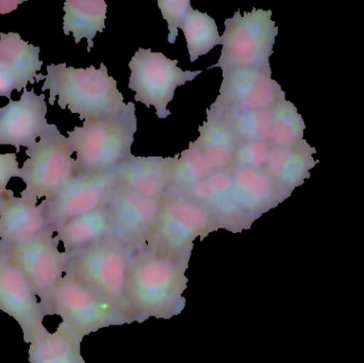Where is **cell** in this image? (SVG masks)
I'll use <instances>...</instances> for the list:
<instances>
[{
    "instance_id": "44dd1931",
    "label": "cell",
    "mask_w": 364,
    "mask_h": 363,
    "mask_svg": "<svg viewBox=\"0 0 364 363\" xmlns=\"http://www.w3.org/2000/svg\"><path fill=\"white\" fill-rule=\"evenodd\" d=\"M314 153L316 149L305 140L293 146H273L263 170L291 196L295 188L309 178L310 170L316 164Z\"/></svg>"
},
{
    "instance_id": "ba28073f",
    "label": "cell",
    "mask_w": 364,
    "mask_h": 363,
    "mask_svg": "<svg viewBox=\"0 0 364 363\" xmlns=\"http://www.w3.org/2000/svg\"><path fill=\"white\" fill-rule=\"evenodd\" d=\"M51 315H59L80 340L111 327L134 322L130 315L70 274L64 275L53 293Z\"/></svg>"
},
{
    "instance_id": "3957f363",
    "label": "cell",
    "mask_w": 364,
    "mask_h": 363,
    "mask_svg": "<svg viewBox=\"0 0 364 363\" xmlns=\"http://www.w3.org/2000/svg\"><path fill=\"white\" fill-rule=\"evenodd\" d=\"M127 104L119 114L85 121L68 131V143L77 156V175L113 172L132 156L138 121L134 102Z\"/></svg>"
},
{
    "instance_id": "ac0fdd59",
    "label": "cell",
    "mask_w": 364,
    "mask_h": 363,
    "mask_svg": "<svg viewBox=\"0 0 364 363\" xmlns=\"http://www.w3.org/2000/svg\"><path fill=\"white\" fill-rule=\"evenodd\" d=\"M229 170L237 202L252 222L290 197L263 168Z\"/></svg>"
},
{
    "instance_id": "ffe728a7",
    "label": "cell",
    "mask_w": 364,
    "mask_h": 363,
    "mask_svg": "<svg viewBox=\"0 0 364 363\" xmlns=\"http://www.w3.org/2000/svg\"><path fill=\"white\" fill-rule=\"evenodd\" d=\"M40 47L26 42L16 32H0V70L12 81L15 91L44 79Z\"/></svg>"
},
{
    "instance_id": "5bb4252c",
    "label": "cell",
    "mask_w": 364,
    "mask_h": 363,
    "mask_svg": "<svg viewBox=\"0 0 364 363\" xmlns=\"http://www.w3.org/2000/svg\"><path fill=\"white\" fill-rule=\"evenodd\" d=\"M286 98L272 79L271 65L223 75L220 95L212 106L225 111H258L273 108Z\"/></svg>"
},
{
    "instance_id": "d6986e66",
    "label": "cell",
    "mask_w": 364,
    "mask_h": 363,
    "mask_svg": "<svg viewBox=\"0 0 364 363\" xmlns=\"http://www.w3.org/2000/svg\"><path fill=\"white\" fill-rule=\"evenodd\" d=\"M174 158L132 155L115 170L117 183L145 196L162 200L170 192Z\"/></svg>"
},
{
    "instance_id": "d4e9b609",
    "label": "cell",
    "mask_w": 364,
    "mask_h": 363,
    "mask_svg": "<svg viewBox=\"0 0 364 363\" xmlns=\"http://www.w3.org/2000/svg\"><path fill=\"white\" fill-rule=\"evenodd\" d=\"M81 342L68 326L60 323L55 332L30 343V363H87L81 355Z\"/></svg>"
},
{
    "instance_id": "4dcf8cb0",
    "label": "cell",
    "mask_w": 364,
    "mask_h": 363,
    "mask_svg": "<svg viewBox=\"0 0 364 363\" xmlns=\"http://www.w3.org/2000/svg\"><path fill=\"white\" fill-rule=\"evenodd\" d=\"M162 16L168 21V43L174 44L178 36V29L183 25L188 12L192 10L188 0H159L158 1Z\"/></svg>"
},
{
    "instance_id": "8fae6325",
    "label": "cell",
    "mask_w": 364,
    "mask_h": 363,
    "mask_svg": "<svg viewBox=\"0 0 364 363\" xmlns=\"http://www.w3.org/2000/svg\"><path fill=\"white\" fill-rule=\"evenodd\" d=\"M161 206L162 200L145 197L117 183L107 204L111 237L132 254L146 251Z\"/></svg>"
},
{
    "instance_id": "7a4b0ae2",
    "label": "cell",
    "mask_w": 364,
    "mask_h": 363,
    "mask_svg": "<svg viewBox=\"0 0 364 363\" xmlns=\"http://www.w3.org/2000/svg\"><path fill=\"white\" fill-rule=\"evenodd\" d=\"M42 91H49V104L57 102L85 121H98L127 109L117 82L104 63L100 68H75L66 63L47 66Z\"/></svg>"
},
{
    "instance_id": "484cf974",
    "label": "cell",
    "mask_w": 364,
    "mask_h": 363,
    "mask_svg": "<svg viewBox=\"0 0 364 363\" xmlns=\"http://www.w3.org/2000/svg\"><path fill=\"white\" fill-rule=\"evenodd\" d=\"M273 108L258 111H225L211 104L209 110L230 128L240 143L269 142Z\"/></svg>"
},
{
    "instance_id": "8992f818",
    "label": "cell",
    "mask_w": 364,
    "mask_h": 363,
    "mask_svg": "<svg viewBox=\"0 0 364 363\" xmlns=\"http://www.w3.org/2000/svg\"><path fill=\"white\" fill-rule=\"evenodd\" d=\"M132 256L129 249L110 237L98 244L70 255L66 274L97 292L132 317L126 293Z\"/></svg>"
},
{
    "instance_id": "1f68e13d",
    "label": "cell",
    "mask_w": 364,
    "mask_h": 363,
    "mask_svg": "<svg viewBox=\"0 0 364 363\" xmlns=\"http://www.w3.org/2000/svg\"><path fill=\"white\" fill-rule=\"evenodd\" d=\"M21 168L16 153H0V198L8 191V183L12 178H19Z\"/></svg>"
},
{
    "instance_id": "30bf717a",
    "label": "cell",
    "mask_w": 364,
    "mask_h": 363,
    "mask_svg": "<svg viewBox=\"0 0 364 363\" xmlns=\"http://www.w3.org/2000/svg\"><path fill=\"white\" fill-rule=\"evenodd\" d=\"M178 60H171L162 53L140 48L129 63L130 90L136 92L134 100L147 108L155 107L159 119L170 117L168 104L172 102L177 87L194 80L201 70H182Z\"/></svg>"
},
{
    "instance_id": "f1b7e54d",
    "label": "cell",
    "mask_w": 364,
    "mask_h": 363,
    "mask_svg": "<svg viewBox=\"0 0 364 363\" xmlns=\"http://www.w3.org/2000/svg\"><path fill=\"white\" fill-rule=\"evenodd\" d=\"M304 123L296 107L286 98L280 100L273 108V125H272V146H293L304 141Z\"/></svg>"
},
{
    "instance_id": "6da1fadb",
    "label": "cell",
    "mask_w": 364,
    "mask_h": 363,
    "mask_svg": "<svg viewBox=\"0 0 364 363\" xmlns=\"http://www.w3.org/2000/svg\"><path fill=\"white\" fill-rule=\"evenodd\" d=\"M188 262L149 249L132 254L126 293L134 321L170 320L181 315L186 308Z\"/></svg>"
},
{
    "instance_id": "e0dca14e",
    "label": "cell",
    "mask_w": 364,
    "mask_h": 363,
    "mask_svg": "<svg viewBox=\"0 0 364 363\" xmlns=\"http://www.w3.org/2000/svg\"><path fill=\"white\" fill-rule=\"evenodd\" d=\"M51 232L42 202L16 197L12 190L0 198V245H11Z\"/></svg>"
},
{
    "instance_id": "4fadbf2b",
    "label": "cell",
    "mask_w": 364,
    "mask_h": 363,
    "mask_svg": "<svg viewBox=\"0 0 364 363\" xmlns=\"http://www.w3.org/2000/svg\"><path fill=\"white\" fill-rule=\"evenodd\" d=\"M0 310L15 320L28 345L44 336V307L25 275L0 249Z\"/></svg>"
},
{
    "instance_id": "277c9868",
    "label": "cell",
    "mask_w": 364,
    "mask_h": 363,
    "mask_svg": "<svg viewBox=\"0 0 364 363\" xmlns=\"http://www.w3.org/2000/svg\"><path fill=\"white\" fill-rule=\"evenodd\" d=\"M220 229L213 215L196 200L181 194L162 198L159 217L149 239V251L178 259H190L196 239Z\"/></svg>"
},
{
    "instance_id": "83f0119b",
    "label": "cell",
    "mask_w": 364,
    "mask_h": 363,
    "mask_svg": "<svg viewBox=\"0 0 364 363\" xmlns=\"http://www.w3.org/2000/svg\"><path fill=\"white\" fill-rule=\"evenodd\" d=\"M181 29L186 36L191 62L196 61L199 57L207 55L214 47L220 45L218 26L207 13L192 9Z\"/></svg>"
},
{
    "instance_id": "603a6c76",
    "label": "cell",
    "mask_w": 364,
    "mask_h": 363,
    "mask_svg": "<svg viewBox=\"0 0 364 363\" xmlns=\"http://www.w3.org/2000/svg\"><path fill=\"white\" fill-rule=\"evenodd\" d=\"M199 138L195 141L208 163L214 170L230 166L240 141L230 128L212 111L207 110V121L198 129Z\"/></svg>"
},
{
    "instance_id": "7402d4cb",
    "label": "cell",
    "mask_w": 364,
    "mask_h": 363,
    "mask_svg": "<svg viewBox=\"0 0 364 363\" xmlns=\"http://www.w3.org/2000/svg\"><path fill=\"white\" fill-rule=\"evenodd\" d=\"M55 240L64 251L74 255L111 237V221L107 206L70 220L55 232Z\"/></svg>"
},
{
    "instance_id": "2e32d148",
    "label": "cell",
    "mask_w": 364,
    "mask_h": 363,
    "mask_svg": "<svg viewBox=\"0 0 364 363\" xmlns=\"http://www.w3.org/2000/svg\"><path fill=\"white\" fill-rule=\"evenodd\" d=\"M181 195L188 196L203 205L215 219L218 228L239 234L252 228L254 222L241 208L228 168L215 170L207 179L191 188Z\"/></svg>"
},
{
    "instance_id": "7c38bea8",
    "label": "cell",
    "mask_w": 364,
    "mask_h": 363,
    "mask_svg": "<svg viewBox=\"0 0 364 363\" xmlns=\"http://www.w3.org/2000/svg\"><path fill=\"white\" fill-rule=\"evenodd\" d=\"M117 185L115 170L97 175H76L59 193L42 200L49 229L55 234L70 220L107 206Z\"/></svg>"
},
{
    "instance_id": "f546056e",
    "label": "cell",
    "mask_w": 364,
    "mask_h": 363,
    "mask_svg": "<svg viewBox=\"0 0 364 363\" xmlns=\"http://www.w3.org/2000/svg\"><path fill=\"white\" fill-rule=\"evenodd\" d=\"M272 147L269 142L240 143L229 170L264 168Z\"/></svg>"
},
{
    "instance_id": "5b68a950",
    "label": "cell",
    "mask_w": 364,
    "mask_h": 363,
    "mask_svg": "<svg viewBox=\"0 0 364 363\" xmlns=\"http://www.w3.org/2000/svg\"><path fill=\"white\" fill-rule=\"evenodd\" d=\"M272 11L254 9L243 15L237 11L225 21L220 36L222 55L218 63L210 66L222 68L223 75L246 68L269 65L278 28L272 21Z\"/></svg>"
},
{
    "instance_id": "9c48e42d",
    "label": "cell",
    "mask_w": 364,
    "mask_h": 363,
    "mask_svg": "<svg viewBox=\"0 0 364 363\" xmlns=\"http://www.w3.org/2000/svg\"><path fill=\"white\" fill-rule=\"evenodd\" d=\"M53 232L11 245H0V249L25 275L46 315H51L53 293L68 270L70 256L59 251L60 243Z\"/></svg>"
},
{
    "instance_id": "9a60e30c",
    "label": "cell",
    "mask_w": 364,
    "mask_h": 363,
    "mask_svg": "<svg viewBox=\"0 0 364 363\" xmlns=\"http://www.w3.org/2000/svg\"><path fill=\"white\" fill-rule=\"evenodd\" d=\"M45 94L23 90L19 100L0 108V145L31 148L48 129Z\"/></svg>"
},
{
    "instance_id": "cb8c5ba5",
    "label": "cell",
    "mask_w": 364,
    "mask_h": 363,
    "mask_svg": "<svg viewBox=\"0 0 364 363\" xmlns=\"http://www.w3.org/2000/svg\"><path fill=\"white\" fill-rule=\"evenodd\" d=\"M107 9L108 6L104 0H68L63 6L64 34L72 33L76 44L87 38L90 53L96 34L106 28Z\"/></svg>"
},
{
    "instance_id": "52a82bcc",
    "label": "cell",
    "mask_w": 364,
    "mask_h": 363,
    "mask_svg": "<svg viewBox=\"0 0 364 363\" xmlns=\"http://www.w3.org/2000/svg\"><path fill=\"white\" fill-rule=\"evenodd\" d=\"M73 153L68 138L57 125L50 124L36 144L26 151L28 159L19 174L26 188L21 197L38 202L41 198L49 200L59 193L78 173Z\"/></svg>"
},
{
    "instance_id": "4316f807",
    "label": "cell",
    "mask_w": 364,
    "mask_h": 363,
    "mask_svg": "<svg viewBox=\"0 0 364 363\" xmlns=\"http://www.w3.org/2000/svg\"><path fill=\"white\" fill-rule=\"evenodd\" d=\"M214 172L215 170L208 163L198 147L194 143H191L188 149L174 157L168 193H186Z\"/></svg>"
}]
</instances>
